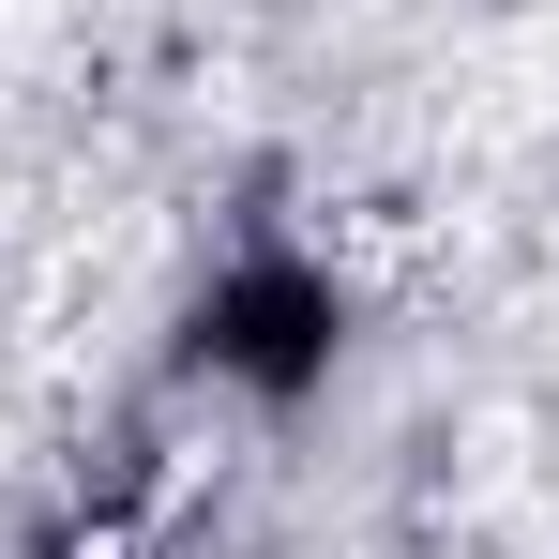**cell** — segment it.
<instances>
[{"instance_id": "cell-1", "label": "cell", "mask_w": 559, "mask_h": 559, "mask_svg": "<svg viewBox=\"0 0 559 559\" xmlns=\"http://www.w3.org/2000/svg\"><path fill=\"white\" fill-rule=\"evenodd\" d=\"M514 76H530V92L559 106V0H545V15H530V31H514Z\"/></svg>"}]
</instances>
